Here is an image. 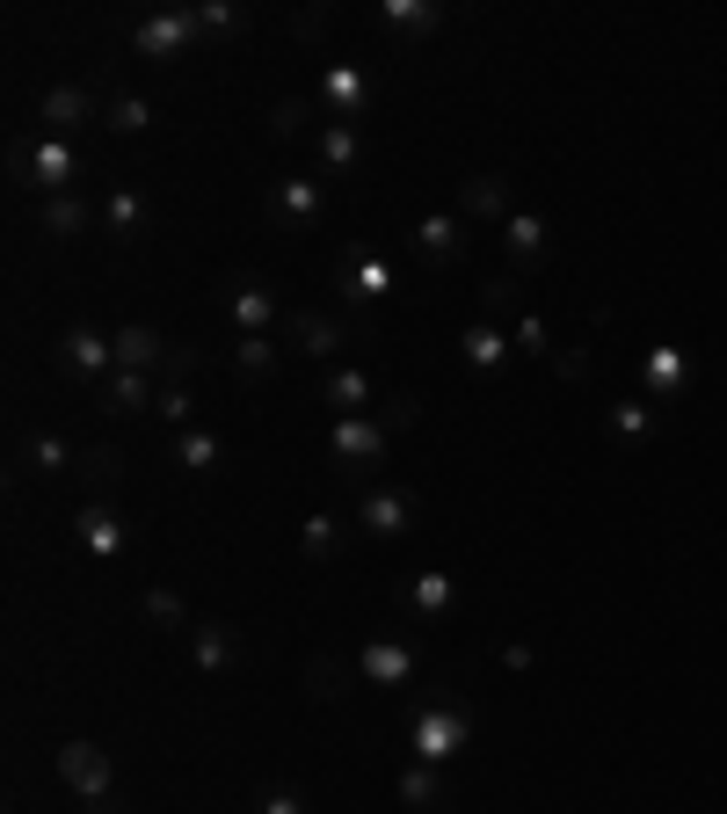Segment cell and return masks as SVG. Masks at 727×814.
<instances>
[{
    "label": "cell",
    "instance_id": "obj_28",
    "mask_svg": "<svg viewBox=\"0 0 727 814\" xmlns=\"http://www.w3.org/2000/svg\"><path fill=\"white\" fill-rule=\"evenodd\" d=\"M320 154H328V168H357V131H349V124H328V131H320Z\"/></svg>",
    "mask_w": 727,
    "mask_h": 814
},
{
    "label": "cell",
    "instance_id": "obj_43",
    "mask_svg": "<svg viewBox=\"0 0 727 814\" xmlns=\"http://www.w3.org/2000/svg\"><path fill=\"white\" fill-rule=\"evenodd\" d=\"M517 342L531 349V357H546V328H538V320H517Z\"/></svg>",
    "mask_w": 727,
    "mask_h": 814
},
{
    "label": "cell",
    "instance_id": "obj_3",
    "mask_svg": "<svg viewBox=\"0 0 727 814\" xmlns=\"http://www.w3.org/2000/svg\"><path fill=\"white\" fill-rule=\"evenodd\" d=\"M386 422L379 415H335V458H349V466H371V458H379L386 451Z\"/></svg>",
    "mask_w": 727,
    "mask_h": 814
},
{
    "label": "cell",
    "instance_id": "obj_31",
    "mask_svg": "<svg viewBox=\"0 0 727 814\" xmlns=\"http://www.w3.org/2000/svg\"><path fill=\"white\" fill-rule=\"evenodd\" d=\"M379 22H386V30H430V22H436V8H415V0H393V8H379Z\"/></svg>",
    "mask_w": 727,
    "mask_h": 814
},
{
    "label": "cell",
    "instance_id": "obj_6",
    "mask_svg": "<svg viewBox=\"0 0 727 814\" xmlns=\"http://www.w3.org/2000/svg\"><path fill=\"white\" fill-rule=\"evenodd\" d=\"M320 95H328V109H335V124H349L364 109V95H371V81H364L357 66H335L328 81H320Z\"/></svg>",
    "mask_w": 727,
    "mask_h": 814
},
{
    "label": "cell",
    "instance_id": "obj_40",
    "mask_svg": "<svg viewBox=\"0 0 727 814\" xmlns=\"http://www.w3.org/2000/svg\"><path fill=\"white\" fill-rule=\"evenodd\" d=\"M197 22H204V30H233V22H241V8H219V0H211V8H197Z\"/></svg>",
    "mask_w": 727,
    "mask_h": 814
},
{
    "label": "cell",
    "instance_id": "obj_19",
    "mask_svg": "<svg viewBox=\"0 0 727 814\" xmlns=\"http://www.w3.org/2000/svg\"><path fill=\"white\" fill-rule=\"evenodd\" d=\"M233 320H241L247 335H262L270 320H277V298H270V292H255V284H241V298H233Z\"/></svg>",
    "mask_w": 727,
    "mask_h": 814
},
{
    "label": "cell",
    "instance_id": "obj_29",
    "mask_svg": "<svg viewBox=\"0 0 727 814\" xmlns=\"http://www.w3.org/2000/svg\"><path fill=\"white\" fill-rule=\"evenodd\" d=\"M103 124H109V131H124V139H131V131H146V103H139V95H117V103L103 109Z\"/></svg>",
    "mask_w": 727,
    "mask_h": 814
},
{
    "label": "cell",
    "instance_id": "obj_41",
    "mask_svg": "<svg viewBox=\"0 0 727 814\" xmlns=\"http://www.w3.org/2000/svg\"><path fill=\"white\" fill-rule=\"evenodd\" d=\"M509 306H517V284L495 277V284H487V313H509Z\"/></svg>",
    "mask_w": 727,
    "mask_h": 814
},
{
    "label": "cell",
    "instance_id": "obj_15",
    "mask_svg": "<svg viewBox=\"0 0 727 814\" xmlns=\"http://www.w3.org/2000/svg\"><path fill=\"white\" fill-rule=\"evenodd\" d=\"M233 364H241L247 385L270 379V371H277V342H270V335H241V342H233Z\"/></svg>",
    "mask_w": 727,
    "mask_h": 814
},
{
    "label": "cell",
    "instance_id": "obj_9",
    "mask_svg": "<svg viewBox=\"0 0 727 814\" xmlns=\"http://www.w3.org/2000/svg\"><path fill=\"white\" fill-rule=\"evenodd\" d=\"M95 117V95H87V87H52V95H44V124H52V131H73V124H87Z\"/></svg>",
    "mask_w": 727,
    "mask_h": 814
},
{
    "label": "cell",
    "instance_id": "obj_20",
    "mask_svg": "<svg viewBox=\"0 0 727 814\" xmlns=\"http://www.w3.org/2000/svg\"><path fill=\"white\" fill-rule=\"evenodd\" d=\"M503 233H509V255H517V262H538V247H546V225H538L531 211L503 219Z\"/></svg>",
    "mask_w": 727,
    "mask_h": 814
},
{
    "label": "cell",
    "instance_id": "obj_1",
    "mask_svg": "<svg viewBox=\"0 0 727 814\" xmlns=\"http://www.w3.org/2000/svg\"><path fill=\"white\" fill-rule=\"evenodd\" d=\"M59 779H66L81 800H103L109 793V757L95 742H66L59 749Z\"/></svg>",
    "mask_w": 727,
    "mask_h": 814
},
{
    "label": "cell",
    "instance_id": "obj_34",
    "mask_svg": "<svg viewBox=\"0 0 727 814\" xmlns=\"http://www.w3.org/2000/svg\"><path fill=\"white\" fill-rule=\"evenodd\" d=\"M306 691H313V698H328V691H343V669H335V662H328V655H313V662H306Z\"/></svg>",
    "mask_w": 727,
    "mask_h": 814
},
{
    "label": "cell",
    "instance_id": "obj_7",
    "mask_svg": "<svg viewBox=\"0 0 727 814\" xmlns=\"http://www.w3.org/2000/svg\"><path fill=\"white\" fill-rule=\"evenodd\" d=\"M117 364L124 371H160V364H168V342H160L154 328H124L117 335Z\"/></svg>",
    "mask_w": 727,
    "mask_h": 814
},
{
    "label": "cell",
    "instance_id": "obj_38",
    "mask_svg": "<svg viewBox=\"0 0 727 814\" xmlns=\"http://www.w3.org/2000/svg\"><path fill=\"white\" fill-rule=\"evenodd\" d=\"M30 458H36L44 473H59V466H66V444H59V436H36V444H30Z\"/></svg>",
    "mask_w": 727,
    "mask_h": 814
},
{
    "label": "cell",
    "instance_id": "obj_2",
    "mask_svg": "<svg viewBox=\"0 0 727 814\" xmlns=\"http://www.w3.org/2000/svg\"><path fill=\"white\" fill-rule=\"evenodd\" d=\"M451 749H466V712L430 706V712L415 720V757H422V763H444Z\"/></svg>",
    "mask_w": 727,
    "mask_h": 814
},
{
    "label": "cell",
    "instance_id": "obj_30",
    "mask_svg": "<svg viewBox=\"0 0 727 814\" xmlns=\"http://www.w3.org/2000/svg\"><path fill=\"white\" fill-rule=\"evenodd\" d=\"M343 553V531H335V517H313L306 524V560H335Z\"/></svg>",
    "mask_w": 727,
    "mask_h": 814
},
{
    "label": "cell",
    "instance_id": "obj_42",
    "mask_svg": "<svg viewBox=\"0 0 727 814\" xmlns=\"http://www.w3.org/2000/svg\"><path fill=\"white\" fill-rule=\"evenodd\" d=\"M554 371H560V379H589V357H582V349H568V357H554Z\"/></svg>",
    "mask_w": 727,
    "mask_h": 814
},
{
    "label": "cell",
    "instance_id": "obj_13",
    "mask_svg": "<svg viewBox=\"0 0 727 814\" xmlns=\"http://www.w3.org/2000/svg\"><path fill=\"white\" fill-rule=\"evenodd\" d=\"M270 219H292V225L320 219V190H313V182H284V190L270 197Z\"/></svg>",
    "mask_w": 727,
    "mask_h": 814
},
{
    "label": "cell",
    "instance_id": "obj_25",
    "mask_svg": "<svg viewBox=\"0 0 727 814\" xmlns=\"http://www.w3.org/2000/svg\"><path fill=\"white\" fill-rule=\"evenodd\" d=\"M328 400H335V415H364V400H371V385H364L357 371H335V379H328Z\"/></svg>",
    "mask_w": 727,
    "mask_h": 814
},
{
    "label": "cell",
    "instance_id": "obj_39",
    "mask_svg": "<svg viewBox=\"0 0 727 814\" xmlns=\"http://www.w3.org/2000/svg\"><path fill=\"white\" fill-rule=\"evenodd\" d=\"M160 415H168V422H190V393H182V385H160Z\"/></svg>",
    "mask_w": 727,
    "mask_h": 814
},
{
    "label": "cell",
    "instance_id": "obj_21",
    "mask_svg": "<svg viewBox=\"0 0 727 814\" xmlns=\"http://www.w3.org/2000/svg\"><path fill=\"white\" fill-rule=\"evenodd\" d=\"M175 458H182V473H211V466H219V436H211V430H190L182 444H175Z\"/></svg>",
    "mask_w": 727,
    "mask_h": 814
},
{
    "label": "cell",
    "instance_id": "obj_10",
    "mask_svg": "<svg viewBox=\"0 0 727 814\" xmlns=\"http://www.w3.org/2000/svg\"><path fill=\"white\" fill-rule=\"evenodd\" d=\"M408 669H415V662H408L400 641H371V647H364V676H371V684H408Z\"/></svg>",
    "mask_w": 727,
    "mask_h": 814
},
{
    "label": "cell",
    "instance_id": "obj_35",
    "mask_svg": "<svg viewBox=\"0 0 727 814\" xmlns=\"http://www.w3.org/2000/svg\"><path fill=\"white\" fill-rule=\"evenodd\" d=\"M415 604L422 611H451V582H444V574H422V582H415Z\"/></svg>",
    "mask_w": 727,
    "mask_h": 814
},
{
    "label": "cell",
    "instance_id": "obj_44",
    "mask_svg": "<svg viewBox=\"0 0 727 814\" xmlns=\"http://www.w3.org/2000/svg\"><path fill=\"white\" fill-rule=\"evenodd\" d=\"M262 814H306V807H298L292 793H270V800H262Z\"/></svg>",
    "mask_w": 727,
    "mask_h": 814
},
{
    "label": "cell",
    "instance_id": "obj_37",
    "mask_svg": "<svg viewBox=\"0 0 727 814\" xmlns=\"http://www.w3.org/2000/svg\"><path fill=\"white\" fill-rule=\"evenodd\" d=\"M146 619H154V625H182V604H175L168 590H154V596H146Z\"/></svg>",
    "mask_w": 727,
    "mask_h": 814
},
{
    "label": "cell",
    "instance_id": "obj_24",
    "mask_svg": "<svg viewBox=\"0 0 727 814\" xmlns=\"http://www.w3.org/2000/svg\"><path fill=\"white\" fill-rule=\"evenodd\" d=\"M87 225V204L81 197H52V204H44V233H59V241H66V233H81Z\"/></svg>",
    "mask_w": 727,
    "mask_h": 814
},
{
    "label": "cell",
    "instance_id": "obj_26",
    "mask_svg": "<svg viewBox=\"0 0 727 814\" xmlns=\"http://www.w3.org/2000/svg\"><path fill=\"white\" fill-rule=\"evenodd\" d=\"M197 662H204V669H233V633H225V625H204V633H197Z\"/></svg>",
    "mask_w": 727,
    "mask_h": 814
},
{
    "label": "cell",
    "instance_id": "obj_18",
    "mask_svg": "<svg viewBox=\"0 0 727 814\" xmlns=\"http://www.w3.org/2000/svg\"><path fill=\"white\" fill-rule=\"evenodd\" d=\"M459 204H466L473 219H509V211H503V182H495V175H473L466 190H459Z\"/></svg>",
    "mask_w": 727,
    "mask_h": 814
},
{
    "label": "cell",
    "instance_id": "obj_16",
    "mask_svg": "<svg viewBox=\"0 0 727 814\" xmlns=\"http://www.w3.org/2000/svg\"><path fill=\"white\" fill-rule=\"evenodd\" d=\"M30 175L44 182V190H66V182H73V154H66L59 139H44V146L30 154Z\"/></svg>",
    "mask_w": 727,
    "mask_h": 814
},
{
    "label": "cell",
    "instance_id": "obj_12",
    "mask_svg": "<svg viewBox=\"0 0 727 814\" xmlns=\"http://www.w3.org/2000/svg\"><path fill=\"white\" fill-rule=\"evenodd\" d=\"M197 30V15H154V22H139V52H182V36Z\"/></svg>",
    "mask_w": 727,
    "mask_h": 814
},
{
    "label": "cell",
    "instance_id": "obj_17",
    "mask_svg": "<svg viewBox=\"0 0 727 814\" xmlns=\"http://www.w3.org/2000/svg\"><path fill=\"white\" fill-rule=\"evenodd\" d=\"M684 379H692V364H684L676 349H655V357H647V393H655V400H670Z\"/></svg>",
    "mask_w": 727,
    "mask_h": 814
},
{
    "label": "cell",
    "instance_id": "obj_33",
    "mask_svg": "<svg viewBox=\"0 0 727 814\" xmlns=\"http://www.w3.org/2000/svg\"><path fill=\"white\" fill-rule=\"evenodd\" d=\"M306 117H313V103H306V95H292V103H277L270 131H277V139H298V131H306Z\"/></svg>",
    "mask_w": 727,
    "mask_h": 814
},
{
    "label": "cell",
    "instance_id": "obj_5",
    "mask_svg": "<svg viewBox=\"0 0 727 814\" xmlns=\"http://www.w3.org/2000/svg\"><path fill=\"white\" fill-rule=\"evenodd\" d=\"M284 335H292L306 357H335V349H343V328L320 320V313H284Z\"/></svg>",
    "mask_w": 727,
    "mask_h": 814
},
{
    "label": "cell",
    "instance_id": "obj_36",
    "mask_svg": "<svg viewBox=\"0 0 727 814\" xmlns=\"http://www.w3.org/2000/svg\"><path fill=\"white\" fill-rule=\"evenodd\" d=\"M611 430L619 436H647V408L633 400V408H611Z\"/></svg>",
    "mask_w": 727,
    "mask_h": 814
},
{
    "label": "cell",
    "instance_id": "obj_27",
    "mask_svg": "<svg viewBox=\"0 0 727 814\" xmlns=\"http://www.w3.org/2000/svg\"><path fill=\"white\" fill-rule=\"evenodd\" d=\"M422 255L430 262L459 255V219H422Z\"/></svg>",
    "mask_w": 727,
    "mask_h": 814
},
{
    "label": "cell",
    "instance_id": "obj_4",
    "mask_svg": "<svg viewBox=\"0 0 727 814\" xmlns=\"http://www.w3.org/2000/svg\"><path fill=\"white\" fill-rule=\"evenodd\" d=\"M59 357H66V371H81V379H103V371L117 364V342H103V335L73 328L66 342H59Z\"/></svg>",
    "mask_w": 727,
    "mask_h": 814
},
{
    "label": "cell",
    "instance_id": "obj_14",
    "mask_svg": "<svg viewBox=\"0 0 727 814\" xmlns=\"http://www.w3.org/2000/svg\"><path fill=\"white\" fill-rule=\"evenodd\" d=\"M146 400H154V371H109V408L117 415H139Z\"/></svg>",
    "mask_w": 727,
    "mask_h": 814
},
{
    "label": "cell",
    "instance_id": "obj_8",
    "mask_svg": "<svg viewBox=\"0 0 727 814\" xmlns=\"http://www.w3.org/2000/svg\"><path fill=\"white\" fill-rule=\"evenodd\" d=\"M408 517H415V503H408V495H364V531L400 538V531H408Z\"/></svg>",
    "mask_w": 727,
    "mask_h": 814
},
{
    "label": "cell",
    "instance_id": "obj_11",
    "mask_svg": "<svg viewBox=\"0 0 727 814\" xmlns=\"http://www.w3.org/2000/svg\"><path fill=\"white\" fill-rule=\"evenodd\" d=\"M81 546H87V553H124V524L117 517H109V509L103 503H95V509H81Z\"/></svg>",
    "mask_w": 727,
    "mask_h": 814
},
{
    "label": "cell",
    "instance_id": "obj_23",
    "mask_svg": "<svg viewBox=\"0 0 727 814\" xmlns=\"http://www.w3.org/2000/svg\"><path fill=\"white\" fill-rule=\"evenodd\" d=\"M503 357H509V342H503L495 328H466V364H473V371H495Z\"/></svg>",
    "mask_w": 727,
    "mask_h": 814
},
{
    "label": "cell",
    "instance_id": "obj_22",
    "mask_svg": "<svg viewBox=\"0 0 727 814\" xmlns=\"http://www.w3.org/2000/svg\"><path fill=\"white\" fill-rule=\"evenodd\" d=\"M103 225H109V233H124V241H131V233H139V225H146V204H139V197H131V190H117V197H109V204H103Z\"/></svg>",
    "mask_w": 727,
    "mask_h": 814
},
{
    "label": "cell",
    "instance_id": "obj_32",
    "mask_svg": "<svg viewBox=\"0 0 727 814\" xmlns=\"http://www.w3.org/2000/svg\"><path fill=\"white\" fill-rule=\"evenodd\" d=\"M400 800H408V807H430L436 800V763H415V771L400 779Z\"/></svg>",
    "mask_w": 727,
    "mask_h": 814
}]
</instances>
